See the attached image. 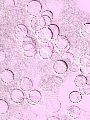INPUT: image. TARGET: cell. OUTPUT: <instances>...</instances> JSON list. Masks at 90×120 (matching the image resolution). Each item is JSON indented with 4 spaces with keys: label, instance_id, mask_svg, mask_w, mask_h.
Instances as JSON below:
<instances>
[{
    "label": "cell",
    "instance_id": "1",
    "mask_svg": "<svg viewBox=\"0 0 90 120\" xmlns=\"http://www.w3.org/2000/svg\"><path fill=\"white\" fill-rule=\"evenodd\" d=\"M63 83L61 78L59 77L52 76L42 82L40 87L44 91L54 92L62 85Z\"/></svg>",
    "mask_w": 90,
    "mask_h": 120
},
{
    "label": "cell",
    "instance_id": "2",
    "mask_svg": "<svg viewBox=\"0 0 90 120\" xmlns=\"http://www.w3.org/2000/svg\"><path fill=\"white\" fill-rule=\"evenodd\" d=\"M54 43L59 51L63 52H66L71 48V44L66 36L60 35L57 37L55 40Z\"/></svg>",
    "mask_w": 90,
    "mask_h": 120
},
{
    "label": "cell",
    "instance_id": "3",
    "mask_svg": "<svg viewBox=\"0 0 90 120\" xmlns=\"http://www.w3.org/2000/svg\"><path fill=\"white\" fill-rule=\"evenodd\" d=\"M42 7L40 2L38 0H33L30 2L27 7V11L29 15H36L41 12Z\"/></svg>",
    "mask_w": 90,
    "mask_h": 120
},
{
    "label": "cell",
    "instance_id": "4",
    "mask_svg": "<svg viewBox=\"0 0 90 120\" xmlns=\"http://www.w3.org/2000/svg\"><path fill=\"white\" fill-rule=\"evenodd\" d=\"M61 106L60 102L56 98H50L48 100L47 102V109L51 113H56L58 112Z\"/></svg>",
    "mask_w": 90,
    "mask_h": 120
},
{
    "label": "cell",
    "instance_id": "5",
    "mask_svg": "<svg viewBox=\"0 0 90 120\" xmlns=\"http://www.w3.org/2000/svg\"><path fill=\"white\" fill-rule=\"evenodd\" d=\"M28 33L27 28L23 24L17 25L13 31L14 36L18 40H22L26 37Z\"/></svg>",
    "mask_w": 90,
    "mask_h": 120
},
{
    "label": "cell",
    "instance_id": "6",
    "mask_svg": "<svg viewBox=\"0 0 90 120\" xmlns=\"http://www.w3.org/2000/svg\"><path fill=\"white\" fill-rule=\"evenodd\" d=\"M36 42L34 38L29 36L25 38L20 43L21 49L25 51H28L32 50L36 47Z\"/></svg>",
    "mask_w": 90,
    "mask_h": 120
},
{
    "label": "cell",
    "instance_id": "7",
    "mask_svg": "<svg viewBox=\"0 0 90 120\" xmlns=\"http://www.w3.org/2000/svg\"><path fill=\"white\" fill-rule=\"evenodd\" d=\"M68 66L62 60H60L55 61L53 66L54 71L59 75L64 74L67 71Z\"/></svg>",
    "mask_w": 90,
    "mask_h": 120
},
{
    "label": "cell",
    "instance_id": "8",
    "mask_svg": "<svg viewBox=\"0 0 90 120\" xmlns=\"http://www.w3.org/2000/svg\"><path fill=\"white\" fill-rule=\"evenodd\" d=\"M11 98L12 101L15 103H21L24 99V93L19 89H15L12 91Z\"/></svg>",
    "mask_w": 90,
    "mask_h": 120
},
{
    "label": "cell",
    "instance_id": "9",
    "mask_svg": "<svg viewBox=\"0 0 90 120\" xmlns=\"http://www.w3.org/2000/svg\"><path fill=\"white\" fill-rule=\"evenodd\" d=\"M1 77L3 82L8 84L13 81L14 75L11 71L8 69H5L2 71Z\"/></svg>",
    "mask_w": 90,
    "mask_h": 120
},
{
    "label": "cell",
    "instance_id": "10",
    "mask_svg": "<svg viewBox=\"0 0 90 120\" xmlns=\"http://www.w3.org/2000/svg\"><path fill=\"white\" fill-rule=\"evenodd\" d=\"M20 88L23 91L28 92L33 88V82L29 78H24L21 79L20 81Z\"/></svg>",
    "mask_w": 90,
    "mask_h": 120
},
{
    "label": "cell",
    "instance_id": "11",
    "mask_svg": "<svg viewBox=\"0 0 90 120\" xmlns=\"http://www.w3.org/2000/svg\"><path fill=\"white\" fill-rule=\"evenodd\" d=\"M52 53V51L51 47L49 45L44 46L40 49V56L44 59L50 58Z\"/></svg>",
    "mask_w": 90,
    "mask_h": 120
},
{
    "label": "cell",
    "instance_id": "12",
    "mask_svg": "<svg viewBox=\"0 0 90 120\" xmlns=\"http://www.w3.org/2000/svg\"><path fill=\"white\" fill-rule=\"evenodd\" d=\"M41 17L45 22V28H47L51 25L53 15L52 12L49 10L45 11L42 13Z\"/></svg>",
    "mask_w": 90,
    "mask_h": 120
},
{
    "label": "cell",
    "instance_id": "13",
    "mask_svg": "<svg viewBox=\"0 0 90 120\" xmlns=\"http://www.w3.org/2000/svg\"><path fill=\"white\" fill-rule=\"evenodd\" d=\"M29 97L30 100L33 102L37 104L41 99V94L39 91L36 90H34L30 92Z\"/></svg>",
    "mask_w": 90,
    "mask_h": 120
},
{
    "label": "cell",
    "instance_id": "14",
    "mask_svg": "<svg viewBox=\"0 0 90 120\" xmlns=\"http://www.w3.org/2000/svg\"><path fill=\"white\" fill-rule=\"evenodd\" d=\"M69 99L71 102L74 103H78L81 101L82 99V96L80 92L74 91L70 93Z\"/></svg>",
    "mask_w": 90,
    "mask_h": 120
},
{
    "label": "cell",
    "instance_id": "15",
    "mask_svg": "<svg viewBox=\"0 0 90 120\" xmlns=\"http://www.w3.org/2000/svg\"><path fill=\"white\" fill-rule=\"evenodd\" d=\"M87 82V78L82 75L77 76L74 80L76 86L80 88L83 87L86 85Z\"/></svg>",
    "mask_w": 90,
    "mask_h": 120
},
{
    "label": "cell",
    "instance_id": "16",
    "mask_svg": "<svg viewBox=\"0 0 90 120\" xmlns=\"http://www.w3.org/2000/svg\"><path fill=\"white\" fill-rule=\"evenodd\" d=\"M81 110L80 108L76 106H71L68 110V113L69 115L74 119L79 117L81 114Z\"/></svg>",
    "mask_w": 90,
    "mask_h": 120
},
{
    "label": "cell",
    "instance_id": "17",
    "mask_svg": "<svg viewBox=\"0 0 90 120\" xmlns=\"http://www.w3.org/2000/svg\"><path fill=\"white\" fill-rule=\"evenodd\" d=\"M40 17V16H36L34 17L31 21V26L32 29L35 31L43 29L41 25Z\"/></svg>",
    "mask_w": 90,
    "mask_h": 120
},
{
    "label": "cell",
    "instance_id": "18",
    "mask_svg": "<svg viewBox=\"0 0 90 120\" xmlns=\"http://www.w3.org/2000/svg\"><path fill=\"white\" fill-rule=\"evenodd\" d=\"M46 28L41 29L38 31L37 36L39 40L41 42L47 43L49 42L51 40L47 36L46 32Z\"/></svg>",
    "mask_w": 90,
    "mask_h": 120
},
{
    "label": "cell",
    "instance_id": "19",
    "mask_svg": "<svg viewBox=\"0 0 90 120\" xmlns=\"http://www.w3.org/2000/svg\"><path fill=\"white\" fill-rule=\"evenodd\" d=\"M61 60L64 61L69 66L75 61L73 57L70 52H64L61 57Z\"/></svg>",
    "mask_w": 90,
    "mask_h": 120
},
{
    "label": "cell",
    "instance_id": "20",
    "mask_svg": "<svg viewBox=\"0 0 90 120\" xmlns=\"http://www.w3.org/2000/svg\"><path fill=\"white\" fill-rule=\"evenodd\" d=\"M47 28L51 34L52 39L56 38L59 36L60 34V30L58 26L56 25L51 24Z\"/></svg>",
    "mask_w": 90,
    "mask_h": 120
},
{
    "label": "cell",
    "instance_id": "21",
    "mask_svg": "<svg viewBox=\"0 0 90 120\" xmlns=\"http://www.w3.org/2000/svg\"><path fill=\"white\" fill-rule=\"evenodd\" d=\"M81 32L83 37L86 38H90V23L83 24L81 27Z\"/></svg>",
    "mask_w": 90,
    "mask_h": 120
},
{
    "label": "cell",
    "instance_id": "22",
    "mask_svg": "<svg viewBox=\"0 0 90 120\" xmlns=\"http://www.w3.org/2000/svg\"><path fill=\"white\" fill-rule=\"evenodd\" d=\"M9 110V106L8 103L3 99H0V113L5 114Z\"/></svg>",
    "mask_w": 90,
    "mask_h": 120
},
{
    "label": "cell",
    "instance_id": "23",
    "mask_svg": "<svg viewBox=\"0 0 90 120\" xmlns=\"http://www.w3.org/2000/svg\"><path fill=\"white\" fill-rule=\"evenodd\" d=\"M80 71L81 73L83 75H90V65L85 64L81 65L80 67Z\"/></svg>",
    "mask_w": 90,
    "mask_h": 120
},
{
    "label": "cell",
    "instance_id": "24",
    "mask_svg": "<svg viewBox=\"0 0 90 120\" xmlns=\"http://www.w3.org/2000/svg\"><path fill=\"white\" fill-rule=\"evenodd\" d=\"M70 52L75 60L79 58L81 54V50L78 48H74L71 49Z\"/></svg>",
    "mask_w": 90,
    "mask_h": 120
},
{
    "label": "cell",
    "instance_id": "25",
    "mask_svg": "<svg viewBox=\"0 0 90 120\" xmlns=\"http://www.w3.org/2000/svg\"><path fill=\"white\" fill-rule=\"evenodd\" d=\"M80 62L81 65L87 64L90 65V56L88 54H85L81 56L80 58Z\"/></svg>",
    "mask_w": 90,
    "mask_h": 120
},
{
    "label": "cell",
    "instance_id": "26",
    "mask_svg": "<svg viewBox=\"0 0 90 120\" xmlns=\"http://www.w3.org/2000/svg\"><path fill=\"white\" fill-rule=\"evenodd\" d=\"M37 52V49L36 47L30 51H23V54L28 57H32L35 56Z\"/></svg>",
    "mask_w": 90,
    "mask_h": 120
},
{
    "label": "cell",
    "instance_id": "27",
    "mask_svg": "<svg viewBox=\"0 0 90 120\" xmlns=\"http://www.w3.org/2000/svg\"><path fill=\"white\" fill-rule=\"evenodd\" d=\"M69 70L72 72H76L78 71L80 68L79 64L75 61L69 66Z\"/></svg>",
    "mask_w": 90,
    "mask_h": 120
},
{
    "label": "cell",
    "instance_id": "28",
    "mask_svg": "<svg viewBox=\"0 0 90 120\" xmlns=\"http://www.w3.org/2000/svg\"><path fill=\"white\" fill-rule=\"evenodd\" d=\"M82 89L86 95L90 96V81L88 82Z\"/></svg>",
    "mask_w": 90,
    "mask_h": 120
},
{
    "label": "cell",
    "instance_id": "29",
    "mask_svg": "<svg viewBox=\"0 0 90 120\" xmlns=\"http://www.w3.org/2000/svg\"><path fill=\"white\" fill-rule=\"evenodd\" d=\"M48 45L51 47V49H52V53H56V52H58L59 51L55 44L54 42V43L53 41H52L51 40V41L49 42Z\"/></svg>",
    "mask_w": 90,
    "mask_h": 120
},
{
    "label": "cell",
    "instance_id": "30",
    "mask_svg": "<svg viewBox=\"0 0 90 120\" xmlns=\"http://www.w3.org/2000/svg\"><path fill=\"white\" fill-rule=\"evenodd\" d=\"M4 4L5 6H13L15 4V1L13 0H5Z\"/></svg>",
    "mask_w": 90,
    "mask_h": 120
},
{
    "label": "cell",
    "instance_id": "31",
    "mask_svg": "<svg viewBox=\"0 0 90 120\" xmlns=\"http://www.w3.org/2000/svg\"><path fill=\"white\" fill-rule=\"evenodd\" d=\"M6 57V53L4 52H1L0 54V62L2 63L5 60Z\"/></svg>",
    "mask_w": 90,
    "mask_h": 120
},
{
    "label": "cell",
    "instance_id": "32",
    "mask_svg": "<svg viewBox=\"0 0 90 120\" xmlns=\"http://www.w3.org/2000/svg\"><path fill=\"white\" fill-rule=\"evenodd\" d=\"M48 120H59L60 119L58 117L55 116H52L50 117L47 119Z\"/></svg>",
    "mask_w": 90,
    "mask_h": 120
},
{
    "label": "cell",
    "instance_id": "33",
    "mask_svg": "<svg viewBox=\"0 0 90 120\" xmlns=\"http://www.w3.org/2000/svg\"><path fill=\"white\" fill-rule=\"evenodd\" d=\"M26 99L27 101L30 104H31L32 105H36L37 103H35L33 102H32L31 101H30V100L28 99V98H26Z\"/></svg>",
    "mask_w": 90,
    "mask_h": 120
},
{
    "label": "cell",
    "instance_id": "34",
    "mask_svg": "<svg viewBox=\"0 0 90 120\" xmlns=\"http://www.w3.org/2000/svg\"><path fill=\"white\" fill-rule=\"evenodd\" d=\"M79 90H80V92L81 94L83 95H86L84 93V92H83V90H82V87L80 88Z\"/></svg>",
    "mask_w": 90,
    "mask_h": 120
},
{
    "label": "cell",
    "instance_id": "35",
    "mask_svg": "<svg viewBox=\"0 0 90 120\" xmlns=\"http://www.w3.org/2000/svg\"><path fill=\"white\" fill-rule=\"evenodd\" d=\"M89 55L90 56V52L89 53Z\"/></svg>",
    "mask_w": 90,
    "mask_h": 120
}]
</instances>
